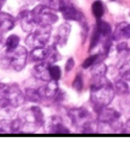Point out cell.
I'll return each mask as SVG.
<instances>
[{
  "instance_id": "6da1fadb",
  "label": "cell",
  "mask_w": 130,
  "mask_h": 147,
  "mask_svg": "<svg viewBox=\"0 0 130 147\" xmlns=\"http://www.w3.org/2000/svg\"><path fill=\"white\" fill-rule=\"evenodd\" d=\"M16 120L19 134H34L44 125V113L38 106L27 107L19 111Z\"/></svg>"
},
{
  "instance_id": "7a4b0ae2",
  "label": "cell",
  "mask_w": 130,
  "mask_h": 147,
  "mask_svg": "<svg viewBox=\"0 0 130 147\" xmlns=\"http://www.w3.org/2000/svg\"><path fill=\"white\" fill-rule=\"evenodd\" d=\"M115 91L112 84L104 76L94 77L90 88V100L97 111L107 107L114 98Z\"/></svg>"
},
{
  "instance_id": "3957f363",
  "label": "cell",
  "mask_w": 130,
  "mask_h": 147,
  "mask_svg": "<svg viewBox=\"0 0 130 147\" xmlns=\"http://www.w3.org/2000/svg\"><path fill=\"white\" fill-rule=\"evenodd\" d=\"M27 58V50L23 46H18L12 51H5L0 53V68L21 72L26 66Z\"/></svg>"
},
{
  "instance_id": "277c9868",
  "label": "cell",
  "mask_w": 130,
  "mask_h": 147,
  "mask_svg": "<svg viewBox=\"0 0 130 147\" xmlns=\"http://www.w3.org/2000/svg\"><path fill=\"white\" fill-rule=\"evenodd\" d=\"M0 97L6 99L16 108L26 101L24 93L15 83H0Z\"/></svg>"
},
{
  "instance_id": "5b68a950",
  "label": "cell",
  "mask_w": 130,
  "mask_h": 147,
  "mask_svg": "<svg viewBox=\"0 0 130 147\" xmlns=\"http://www.w3.org/2000/svg\"><path fill=\"white\" fill-rule=\"evenodd\" d=\"M52 32L51 25H40L37 29L30 32L25 38V44L28 47L35 48L44 47L49 41Z\"/></svg>"
},
{
  "instance_id": "8992f818",
  "label": "cell",
  "mask_w": 130,
  "mask_h": 147,
  "mask_svg": "<svg viewBox=\"0 0 130 147\" xmlns=\"http://www.w3.org/2000/svg\"><path fill=\"white\" fill-rule=\"evenodd\" d=\"M34 18L38 26L54 24L58 21V16L53 11V9L40 4L31 10Z\"/></svg>"
},
{
  "instance_id": "52a82bcc",
  "label": "cell",
  "mask_w": 130,
  "mask_h": 147,
  "mask_svg": "<svg viewBox=\"0 0 130 147\" xmlns=\"http://www.w3.org/2000/svg\"><path fill=\"white\" fill-rule=\"evenodd\" d=\"M68 115L73 125L83 129L88 124L92 122L91 115L84 108H74L68 111Z\"/></svg>"
},
{
  "instance_id": "ba28073f",
  "label": "cell",
  "mask_w": 130,
  "mask_h": 147,
  "mask_svg": "<svg viewBox=\"0 0 130 147\" xmlns=\"http://www.w3.org/2000/svg\"><path fill=\"white\" fill-rule=\"evenodd\" d=\"M59 11H61L63 18L70 21H82L83 14L76 8L71 0H61Z\"/></svg>"
},
{
  "instance_id": "9c48e42d",
  "label": "cell",
  "mask_w": 130,
  "mask_h": 147,
  "mask_svg": "<svg viewBox=\"0 0 130 147\" xmlns=\"http://www.w3.org/2000/svg\"><path fill=\"white\" fill-rule=\"evenodd\" d=\"M44 131L50 134H68L70 133L62 122V120L58 116L50 117L44 121Z\"/></svg>"
},
{
  "instance_id": "30bf717a",
  "label": "cell",
  "mask_w": 130,
  "mask_h": 147,
  "mask_svg": "<svg viewBox=\"0 0 130 147\" xmlns=\"http://www.w3.org/2000/svg\"><path fill=\"white\" fill-rule=\"evenodd\" d=\"M98 120L100 122L104 123H108L112 126V127H119V112L112 108H107V107L101 108L98 111Z\"/></svg>"
},
{
  "instance_id": "8fae6325",
  "label": "cell",
  "mask_w": 130,
  "mask_h": 147,
  "mask_svg": "<svg viewBox=\"0 0 130 147\" xmlns=\"http://www.w3.org/2000/svg\"><path fill=\"white\" fill-rule=\"evenodd\" d=\"M18 19L22 30L25 32L30 33L35 29L36 27H38L34 18L31 10H24L21 11L18 15Z\"/></svg>"
},
{
  "instance_id": "7c38bea8",
  "label": "cell",
  "mask_w": 130,
  "mask_h": 147,
  "mask_svg": "<svg viewBox=\"0 0 130 147\" xmlns=\"http://www.w3.org/2000/svg\"><path fill=\"white\" fill-rule=\"evenodd\" d=\"M51 63L47 61H43L34 66L31 69V74L35 79L44 82L51 81L50 76V66Z\"/></svg>"
},
{
  "instance_id": "4fadbf2b",
  "label": "cell",
  "mask_w": 130,
  "mask_h": 147,
  "mask_svg": "<svg viewBox=\"0 0 130 147\" xmlns=\"http://www.w3.org/2000/svg\"><path fill=\"white\" fill-rule=\"evenodd\" d=\"M15 25V18L10 14L1 11L0 12V30L5 34L14 28Z\"/></svg>"
},
{
  "instance_id": "5bb4252c",
  "label": "cell",
  "mask_w": 130,
  "mask_h": 147,
  "mask_svg": "<svg viewBox=\"0 0 130 147\" xmlns=\"http://www.w3.org/2000/svg\"><path fill=\"white\" fill-rule=\"evenodd\" d=\"M49 57V49L44 47H35L31 50L28 54V59L31 62L46 61Z\"/></svg>"
},
{
  "instance_id": "9a60e30c",
  "label": "cell",
  "mask_w": 130,
  "mask_h": 147,
  "mask_svg": "<svg viewBox=\"0 0 130 147\" xmlns=\"http://www.w3.org/2000/svg\"><path fill=\"white\" fill-rule=\"evenodd\" d=\"M0 134H19L16 118L15 120L7 118L0 121Z\"/></svg>"
},
{
  "instance_id": "2e32d148",
  "label": "cell",
  "mask_w": 130,
  "mask_h": 147,
  "mask_svg": "<svg viewBox=\"0 0 130 147\" xmlns=\"http://www.w3.org/2000/svg\"><path fill=\"white\" fill-rule=\"evenodd\" d=\"M122 39H130V24L123 22L118 24L113 34V40H120Z\"/></svg>"
},
{
  "instance_id": "e0dca14e",
  "label": "cell",
  "mask_w": 130,
  "mask_h": 147,
  "mask_svg": "<svg viewBox=\"0 0 130 147\" xmlns=\"http://www.w3.org/2000/svg\"><path fill=\"white\" fill-rule=\"evenodd\" d=\"M71 27L68 24H62L58 29L57 33L55 37V44L56 45L62 46L67 41L68 35L70 34Z\"/></svg>"
},
{
  "instance_id": "ac0fdd59",
  "label": "cell",
  "mask_w": 130,
  "mask_h": 147,
  "mask_svg": "<svg viewBox=\"0 0 130 147\" xmlns=\"http://www.w3.org/2000/svg\"><path fill=\"white\" fill-rule=\"evenodd\" d=\"M40 90L42 92L44 98H54L56 94L58 93V92H59L57 81L51 80V81L49 82L46 86L40 87Z\"/></svg>"
},
{
  "instance_id": "d6986e66",
  "label": "cell",
  "mask_w": 130,
  "mask_h": 147,
  "mask_svg": "<svg viewBox=\"0 0 130 147\" xmlns=\"http://www.w3.org/2000/svg\"><path fill=\"white\" fill-rule=\"evenodd\" d=\"M16 108L6 99L0 97V116L11 118L15 114Z\"/></svg>"
},
{
  "instance_id": "ffe728a7",
  "label": "cell",
  "mask_w": 130,
  "mask_h": 147,
  "mask_svg": "<svg viewBox=\"0 0 130 147\" xmlns=\"http://www.w3.org/2000/svg\"><path fill=\"white\" fill-rule=\"evenodd\" d=\"M24 93L26 98V101H31V102L39 103L44 99V96H43L40 88L36 89L33 88H25Z\"/></svg>"
},
{
  "instance_id": "44dd1931",
  "label": "cell",
  "mask_w": 130,
  "mask_h": 147,
  "mask_svg": "<svg viewBox=\"0 0 130 147\" xmlns=\"http://www.w3.org/2000/svg\"><path fill=\"white\" fill-rule=\"evenodd\" d=\"M20 43V37L16 34H11L7 37L5 42V51H12L15 50Z\"/></svg>"
},
{
  "instance_id": "7402d4cb",
  "label": "cell",
  "mask_w": 130,
  "mask_h": 147,
  "mask_svg": "<svg viewBox=\"0 0 130 147\" xmlns=\"http://www.w3.org/2000/svg\"><path fill=\"white\" fill-rule=\"evenodd\" d=\"M96 28L100 33L101 34V35L104 37V38H107L111 35V28L108 23H107L102 20H97Z\"/></svg>"
},
{
  "instance_id": "603a6c76",
  "label": "cell",
  "mask_w": 130,
  "mask_h": 147,
  "mask_svg": "<svg viewBox=\"0 0 130 147\" xmlns=\"http://www.w3.org/2000/svg\"><path fill=\"white\" fill-rule=\"evenodd\" d=\"M114 91L119 95H124L129 93V87L125 80H119L115 83Z\"/></svg>"
},
{
  "instance_id": "cb8c5ba5",
  "label": "cell",
  "mask_w": 130,
  "mask_h": 147,
  "mask_svg": "<svg viewBox=\"0 0 130 147\" xmlns=\"http://www.w3.org/2000/svg\"><path fill=\"white\" fill-rule=\"evenodd\" d=\"M92 12L95 18L97 20L101 19L104 13V5L100 0L95 1L92 4Z\"/></svg>"
},
{
  "instance_id": "d4e9b609",
  "label": "cell",
  "mask_w": 130,
  "mask_h": 147,
  "mask_svg": "<svg viewBox=\"0 0 130 147\" xmlns=\"http://www.w3.org/2000/svg\"><path fill=\"white\" fill-rule=\"evenodd\" d=\"M107 72V66L103 63H97L93 67L91 70V74L94 77L104 76Z\"/></svg>"
},
{
  "instance_id": "484cf974",
  "label": "cell",
  "mask_w": 130,
  "mask_h": 147,
  "mask_svg": "<svg viewBox=\"0 0 130 147\" xmlns=\"http://www.w3.org/2000/svg\"><path fill=\"white\" fill-rule=\"evenodd\" d=\"M61 69L60 66L51 64L50 66V76L51 80L58 81L61 78Z\"/></svg>"
},
{
  "instance_id": "4316f807",
  "label": "cell",
  "mask_w": 130,
  "mask_h": 147,
  "mask_svg": "<svg viewBox=\"0 0 130 147\" xmlns=\"http://www.w3.org/2000/svg\"><path fill=\"white\" fill-rule=\"evenodd\" d=\"M39 1L40 2V4L44 5L53 9V10L59 11L61 0H39Z\"/></svg>"
},
{
  "instance_id": "83f0119b",
  "label": "cell",
  "mask_w": 130,
  "mask_h": 147,
  "mask_svg": "<svg viewBox=\"0 0 130 147\" xmlns=\"http://www.w3.org/2000/svg\"><path fill=\"white\" fill-rule=\"evenodd\" d=\"M119 74L125 81L130 80V66L128 64H125L119 69Z\"/></svg>"
},
{
  "instance_id": "f1b7e54d",
  "label": "cell",
  "mask_w": 130,
  "mask_h": 147,
  "mask_svg": "<svg viewBox=\"0 0 130 147\" xmlns=\"http://www.w3.org/2000/svg\"><path fill=\"white\" fill-rule=\"evenodd\" d=\"M99 58V55L98 54H94V55L90 56V57H88V59L84 60V62L82 64V67L84 69H87L88 67H90L93 65V64L96 63L97 60H98Z\"/></svg>"
},
{
  "instance_id": "f546056e",
  "label": "cell",
  "mask_w": 130,
  "mask_h": 147,
  "mask_svg": "<svg viewBox=\"0 0 130 147\" xmlns=\"http://www.w3.org/2000/svg\"><path fill=\"white\" fill-rule=\"evenodd\" d=\"M73 87L77 91H81L83 88V80H82V76L80 74L77 75L75 78V81L73 82Z\"/></svg>"
},
{
  "instance_id": "4dcf8cb0",
  "label": "cell",
  "mask_w": 130,
  "mask_h": 147,
  "mask_svg": "<svg viewBox=\"0 0 130 147\" xmlns=\"http://www.w3.org/2000/svg\"><path fill=\"white\" fill-rule=\"evenodd\" d=\"M74 66H75V61L73 60L72 58L68 59L66 64V71H67V72L71 71L73 69Z\"/></svg>"
},
{
  "instance_id": "1f68e13d",
  "label": "cell",
  "mask_w": 130,
  "mask_h": 147,
  "mask_svg": "<svg viewBox=\"0 0 130 147\" xmlns=\"http://www.w3.org/2000/svg\"><path fill=\"white\" fill-rule=\"evenodd\" d=\"M128 45L126 42H121L117 45V51L119 52H123V51H126L128 50Z\"/></svg>"
},
{
  "instance_id": "d6a6232c",
  "label": "cell",
  "mask_w": 130,
  "mask_h": 147,
  "mask_svg": "<svg viewBox=\"0 0 130 147\" xmlns=\"http://www.w3.org/2000/svg\"><path fill=\"white\" fill-rule=\"evenodd\" d=\"M5 33L3 31L0 30V50L5 46V39L4 37Z\"/></svg>"
},
{
  "instance_id": "836d02e7",
  "label": "cell",
  "mask_w": 130,
  "mask_h": 147,
  "mask_svg": "<svg viewBox=\"0 0 130 147\" xmlns=\"http://www.w3.org/2000/svg\"><path fill=\"white\" fill-rule=\"evenodd\" d=\"M5 2H6V0H0V12H1L2 7L4 6V5L5 4Z\"/></svg>"
}]
</instances>
